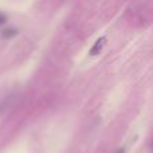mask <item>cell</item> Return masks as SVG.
<instances>
[{"label": "cell", "mask_w": 153, "mask_h": 153, "mask_svg": "<svg viewBox=\"0 0 153 153\" xmlns=\"http://www.w3.org/2000/svg\"><path fill=\"white\" fill-rule=\"evenodd\" d=\"M5 22H7V16H5L3 12H0V26H3Z\"/></svg>", "instance_id": "3957f363"}, {"label": "cell", "mask_w": 153, "mask_h": 153, "mask_svg": "<svg viewBox=\"0 0 153 153\" xmlns=\"http://www.w3.org/2000/svg\"><path fill=\"white\" fill-rule=\"evenodd\" d=\"M103 42H105V39H100L97 43H95V46L93 47V50H90V55H95V54H98L101 51V48L103 47Z\"/></svg>", "instance_id": "6da1fadb"}, {"label": "cell", "mask_w": 153, "mask_h": 153, "mask_svg": "<svg viewBox=\"0 0 153 153\" xmlns=\"http://www.w3.org/2000/svg\"><path fill=\"white\" fill-rule=\"evenodd\" d=\"M3 34H4L5 38H11V36H13V35H15V30H13V28H7L4 32H3Z\"/></svg>", "instance_id": "7a4b0ae2"}, {"label": "cell", "mask_w": 153, "mask_h": 153, "mask_svg": "<svg viewBox=\"0 0 153 153\" xmlns=\"http://www.w3.org/2000/svg\"><path fill=\"white\" fill-rule=\"evenodd\" d=\"M149 151H151V153H153V141L151 143V146H149Z\"/></svg>", "instance_id": "277c9868"}]
</instances>
